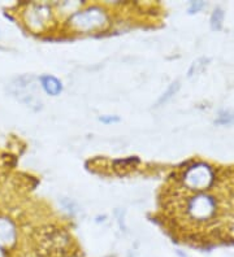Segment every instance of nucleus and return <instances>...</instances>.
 Wrapping results in <instances>:
<instances>
[{
    "label": "nucleus",
    "instance_id": "nucleus-1",
    "mask_svg": "<svg viewBox=\"0 0 234 257\" xmlns=\"http://www.w3.org/2000/svg\"><path fill=\"white\" fill-rule=\"evenodd\" d=\"M37 244L39 252L44 256L61 257L72 247V238L56 226H47L38 231Z\"/></svg>",
    "mask_w": 234,
    "mask_h": 257
},
{
    "label": "nucleus",
    "instance_id": "nucleus-2",
    "mask_svg": "<svg viewBox=\"0 0 234 257\" xmlns=\"http://www.w3.org/2000/svg\"><path fill=\"white\" fill-rule=\"evenodd\" d=\"M68 25L75 32L89 33L103 30L108 26V15L100 7L93 6L84 11H77L69 17Z\"/></svg>",
    "mask_w": 234,
    "mask_h": 257
},
{
    "label": "nucleus",
    "instance_id": "nucleus-3",
    "mask_svg": "<svg viewBox=\"0 0 234 257\" xmlns=\"http://www.w3.org/2000/svg\"><path fill=\"white\" fill-rule=\"evenodd\" d=\"M8 91L33 110H39L42 108V100L37 92V82L33 75H21L15 78L8 86Z\"/></svg>",
    "mask_w": 234,
    "mask_h": 257
},
{
    "label": "nucleus",
    "instance_id": "nucleus-4",
    "mask_svg": "<svg viewBox=\"0 0 234 257\" xmlns=\"http://www.w3.org/2000/svg\"><path fill=\"white\" fill-rule=\"evenodd\" d=\"M25 21L33 32H42L52 22V12L46 4H30L25 13Z\"/></svg>",
    "mask_w": 234,
    "mask_h": 257
},
{
    "label": "nucleus",
    "instance_id": "nucleus-5",
    "mask_svg": "<svg viewBox=\"0 0 234 257\" xmlns=\"http://www.w3.org/2000/svg\"><path fill=\"white\" fill-rule=\"evenodd\" d=\"M39 82H41V86L43 87L46 94L51 95V96H57L62 91V83L53 75H42Z\"/></svg>",
    "mask_w": 234,
    "mask_h": 257
},
{
    "label": "nucleus",
    "instance_id": "nucleus-6",
    "mask_svg": "<svg viewBox=\"0 0 234 257\" xmlns=\"http://www.w3.org/2000/svg\"><path fill=\"white\" fill-rule=\"evenodd\" d=\"M16 239L15 225L8 218H0V243L10 245Z\"/></svg>",
    "mask_w": 234,
    "mask_h": 257
},
{
    "label": "nucleus",
    "instance_id": "nucleus-7",
    "mask_svg": "<svg viewBox=\"0 0 234 257\" xmlns=\"http://www.w3.org/2000/svg\"><path fill=\"white\" fill-rule=\"evenodd\" d=\"M138 163H139V160L137 157H128V159H124V160L113 161V166H115L116 172H119L120 174H125L126 172L133 169Z\"/></svg>",
    "mask_w": 234,
    "mask_h": 257
},
{
    "label": "nucleus",
    "instance_id": "nucleus-8",
    "mask_svg": "<svg viewBox=\"0 0 234 257\" xmlns=\"http://www.w3.org/2000/svg\"><path fill=\"white\" fill-rule=\"evenodd\" d=\"M178 88H180V82L178 81L173 82V83L168 87V90H167V91L160 96L159 100L156 101V107H162V105H164L166 103H168L172 97H173V95L178 91Z\"/></svg>",
    "mask_w": 234,
    "mask_h": 257
},
{
    "label": "nucleus",
    "instance_id": "nucleus-9",
    "mask_svg": "<svg viewBox=\"0 0 234 257\" xmlns=\"http://www.w3.org/2000/svg\"><path fill=\"white\" fill-rule=\"evenodd\" d=\"M222 21H224V12L221 8H216L211 16V28L213 30H220L222 26Z\"/></svg>",
    "mask_w": 234,
    "mask_h": 257
},
{
    "label": "nucleus",
    "instance_id": "nucleus-10",
    "mask_svg": "<svg viewBox=\"0 0 234 257\" xmlns=\"http://www.w3.org/2000/svg\"><path fill=\"white\" fill-rule=\"evenodd\" d=\"M209 61V59H206V57H200L198 59L197 61H194L193 65L190 66V69H189V77H193L195 74H199L200 72H203V69L207 66V63Z\"/></svg>",
    "mask_w": 234,
    "mask_h": 257
},
{
    "label": "nucleus",
    "instance_id": "nucleus-11",
    "mask_svg": "<svg viewBox=\"0 0 234 257\" xmlns=\"http://www.w3.org/2000/svg\"><path fill=\"white\" fill-rule=\"evenodd\" d=\"M233 121H234V114H230V112H221L216 122L225 125V123H231Z\"/></svg>",
    "mask_w": 234,
    "mask_h": 257
},
{
    "label": "nucleus",
    "instance_id": "nucleus-12",
    "mask_svg": "<svg viewBox=\"0 0 234 257\" xmlns=\"http://www.w3.org/2000/svg\"><path fill=\"white\" fill-rule=\"evenodd\" d=\"M62 205L65 207V209L68 210L70 214H75L78 212L77 204H75L73 200H70V199H65V200H62Z\"/></svg>",
    "mask_w": 234,
    "mask_h": 257
},
{
    "label": "nucleus",
    "instance_id": "nucleus-13",
    "mask_svg": "<svg viewBox=\"0 0 234 257\" xmlns=\"http://www.w3.org/2000/svg\"><path fill=\"white\" fill-rule=\"evenodd\" d=\"M99 121H102V122H103V123H107V125H109V123L119 122L120 117L119 116H111V114H107V116L99 117Z\"/></svg>",
    "mask_w": 234,
    "mask_h": 257
},
{
    "label": "nucleus",
    "instance_id": "nucleus-14",
    "mask_svg": "<svg viewBox=\"0 0 234 257\" xmlns=\"http://www.w3.org/2000/svg\"><path fill=\"white\" fill-rule=\"evenodd\" d=\"M203 7H204V3H203V2H193V3L190 4V7H189V12L195 13L198 12L200 8H203Z\"/></svg>",
    "mask_w": 234,
    "mask_h": 257
},
{
    "label": "nucleus",
    "instance_id": "nucleus-15",
    "mask_svg": "<svg viewBox=\"0 0 234 257\" xmlns=\"http://www.w3.org/2000/svg\"><path fill=\"white\" fill-rule=\"evenodd\" d=\"M7 48H4V47H2V46H0V51H6Z\"/></svg>",
    "mask_w": 234,
    "mask_h": 257
}]
</instances>
